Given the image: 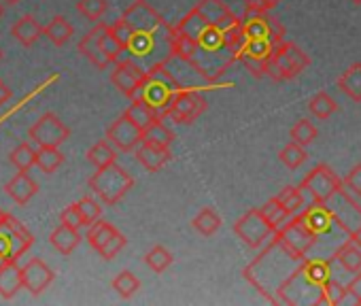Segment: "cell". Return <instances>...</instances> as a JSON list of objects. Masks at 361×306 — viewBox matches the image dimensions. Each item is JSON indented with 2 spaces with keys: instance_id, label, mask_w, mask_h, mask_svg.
<instances>
[{
  "instance_id": "cell-1",
  "label": "cell",
  "mask_w": 361,
  "mask_h": 306,
  "mask_svg": "<svg viewBox=\"0 0 361 306\" xmlns=\"http://www.w3.org/2000/svg\"><path fill=\"white\" fill-rule=\"evenodd\" d=\"M334 259L336 257H308L295 270V274L285 283L276 304H291V306L325 304V289L327 283L334 279Z\"/></svg>"
},
{
  "instance_id": "cell-2",
  "label": "cell",
  "mask_w": 361,
  "mask_h": 306,
  "mask_svg": "<svg viewBox=\"0 0 361 306\" xmlns=\"http://www.w3.org/2000/svg\"><path fill=\"white\" fill-rule=\"evenodd\" d=\"M174 54L188 60L194 68H198L209 81L217 83L234 62H238V54L230 47L217 49V47H207L190 37H183L176 32L174 41Z\"/></svg>"
},
{
  "instance_id": "cell-3",
  "label": "cell",
  "mask_w": 361,
  "mask_h": 306,
  "mask_svg": "<svg viewBox=\"0 0 361 306\" xmlns=\"http://www.w3.org/2000/svg\"><path fill=\"white\" fill-rule=\"evenodd\" d=\"M176 92H180L178 83L168 73V68L164 64H159V66H153L151 71L145 73V79H142V83H140V87L132 100H142L153 111L164 115Z\"/></svg>"
},
{
  "instance_id": "cell-4",
  "label": "cell",
  "mask_w": 361,
  "mask_h": 306,
  "mask_svg": "<svg viewBox=\"0 0 361 306\" xmlns=\"http://www.w3.org/2000/svg\"><path fill=\"white\" fill-rule=\"evenodd\" d=\"M87 185L106 207H113L134 188V179L117 162H113L109 166L96 169Z\"/></svg>"
},
{
  "instance_id": "cell-5",
  "label": "cell",
  "mask_w": 361,
  "mask_h": 306,
  "mask_svg": "<svg viewBox=\"0 0 361 306\" xmlns=\"http://www.w3.org/2000/svg\"><path fill=\"white\" fill-rule=\"evenodd\" d=\"M308 66H310V58L298 45L283 41L281 45L274 47L266 66V75L274 81H289L300 77Z\"/></svg>"
},
{
  "instance_id": "cell-6",
  "label": "cell",
  "mask_w": 361,
  "mask_h": 306,
  "mask_svg": "<svg viewBox=\"0 0 361 306\" xmlns=\"http://www.w3.org/2000/svg\"><path fill=\"white\" fill-rule=\"evenodd\" d=\"M240 22H243L245 39L266 41V43H272L274 47L285 41V28L276 18L270 16V11H264V9L247 3Z\"/></svg>"
},
{
  "instance_id": "cell-7",
  "label": "cell",
  "mask_w": 361,
  "mask_h": 306,
  "mask_svg": "<svg viewBox=\"0 0 361 306\" xmlns=\"http://www.w3.org/2000/svg\"><path fill=\"white\" fill-rule=\"evenodd\" d=\"M196 9L202 13V18L219 28L226 37H228V43L236 49H240L243 41H245V30H243V22L232 13V9L224 3V0H200L196 5Z\"/></svg>"
},
{
  "instance_id": "cell-8",
  "label": "cell",
  "mask_w": 361,
  "mask_h": 306,
  "mask_svg": "<svg viewBox=\"0 0 361 306\" xmlns=\"http://www.w3.org/2000/svg\"><path fill=\"white\" fill-rule=\"evenodd\" d=\"M321 204H325L331 211V215L336 217L338 226L346 232L348 238L361 236V207L348 194L344 183L336 192H331Z\"/></svg>"
},
{
  "instance_id": "cell-9",
  "label": "cell",
  "mask_w": 361,
  "mask_h": 306,
  "mask_svg": "<svg viewBox=\"0 0 361 306\" xmlns=\"http://www.w3.org/2000/svg\"><path fill=\"white\" fill-rule=\"evenodd\" d=\"M236 236L251 249H262L274 234L276 230L270 226V221L264 217L262 209H251L247 211L236 224H234Z\"/></svg>"
},
{
  "instance_id": "cell-10",
  "label": "cell",
  "mask_w": 361,
  "mask_h": 306,
  "mask_svg": "<svg viewBox=\"0 0 361 306\" xmlns=\"http://www.w3.org/2000/svg\"><path fill=\"white\" fill-rule=\"evenodd\" d=\"M207 106H209V102L200 92L180 90L174 94L172 102L168 104V109L161 117H168L174 123H194L207 111Z\"/></svg>"
},
{
  "instance_id": "cell-11",
  "label": "cell",
  "mask_w": 361,
  "mask_h": 306,
  "mask_svg": "<svg viewBox=\"0 0 361 306\" xmlns=\"http://www.w3.org/2000/svg\"><path fill=\"white\" fill-rule=\"evenodd\" d=\"M28 136L37 147H60L71 136V130L56 113H45L32 123Z\"/></svg>"
},
{
  "instance_id": "cell-12",
  "label": "cell",
  "mask_w": 361,
  "mask_h": 306,
  "mask_svg": "<svg viewBox=\"0 0 361 306\" xmlns=\"http://www.w3.org/2000/svg\"><path fill=\"white\" fill-rule=\"evenodd\" d=\"M344 181L325 164L314 166L304 179H302V190H306L312 198V202H323L331 192H336Z\"/></svg>"
},
{
  "instance_id": "cell-13",
  "label": "cell",
  "mask_w": 361,
  "mask_h": 306,
  "mask_svg": "<svg viewBox=\"0 0 361 306\" xmlns=\"http://www.w3.org/2000/svg\"><path fill=\"white\" fill-rule=\"evenodd\" d=\"M274 51L272 43L266 41H253V39H245L240 49H238V62L257 79L266 77V66L268 60Z\"/></svg>"
},
{
  "instance_id": "cell-14",
  "label": "cell",
  "mask_w": 361,
  "mask_h": 306,
  "mask_svg": "<svg viewBox=\"0 0 361 306\" xmlns=\"http://www.w3.org/2000/svg\"><path fill=\"white\" fill-rule=\"evenodd\" d=\"M164 66L174 77V81L178 83L180 90H196L198 92V90H204V87L213 85V81H209L198 68H194L188 60H183V58L176 56V54H172L164 62Z\"/></svg>"
},
{
  "instance_id": "cell-15",
  "label": "cell",
  "mask_w": 361,
  "mask_h": 306,
  "mask_svg": "<svg viewBox=\"0 0 361 306\" xmlns=\"http://www.w3.org/2000/svg\"><path fill=\"white\" fill-rule=\"evenodd\" d=\"M106 138L115 145L117 151L130 153L136 151V147L142 142V130L128 115H121L106 128Z\"/></svg>"
},
{
  "instance_id": "cell-16",
  "label": "cell",
  "mask_w": 361,
  "mask_h": 306,
  "mask_svg": "<svg viewBox=\"0 0 361 306\" xmlns=\"http://www.w3.org/2000/svg\"><path fill=\"white\" fill-rule=\"evenodd\" d=\"M145 73H147V71H145L138 62H134L132 58L119 60V62L115 64V71L111 73V83H113L123 96L134 98L136 92H138V87H140V83H142V79H145Z\"/></svg>"
},
{
  "instance_id": "cell-17",
  "label": "cell",
  "mask_w": 361,
  "mask_h": 306,
  "mask_svg": "<svg viewBox=\"0 0 361 306\" xmlns=\"http://www.w3.org/2000/svg\"><path fill=\"white\" fill-rule=\"evenodd\" d=\"M0 232H3V234L9 238V243H11V249H13L11 259H13V262H18V259L35 245L32 232H30L20 219H16V217L9 215V213H3V217H0Z\"/></svg>"
},
{
  "instance_id": "cell-18",
  "label": "cell",
  "mask_w": 361,
  "mask_h": 306,
  "mask_svg": "<svg viewBox=\"0 0 361 306\" xmlns=\"http://www.w3.org/2000/svg\"><path fill=\"white\" fill-rule=\"evenodd\" d=\"M106 28H109V24L98 22L79 43V51L100 71L111 66V60L104 54V32H106Z\"/></svg>"
},
{
  "instance_id": "cell-19",
  "label": "cell",
  "mask_w": 361,
  "mask_h": 306,
  "mask_svg": "<svg viewBox=\"0 0 361 306\" xmlns=\"http://www.w3.org/2000/svg\"><path fill=\"white\" fill-rule=\"evenodd\" d=\"M54 270L39 257H32L24 266V289H28L32 295H41L54 283Z\"/></svg>"
},
{
  "instance_id": "cell-20",
  "label": "cell",
  "mask_w": 361,
  "mask_h": 306,
  "mask_svg": "<svg viewBox=\"0 0 361 306\" xmlns=\"http://www.w3.org/2000/svg\"><path fill=\"white\" fill-rule=\"evenodd\" d=\"M134 153H136L138 164L145 166L149 173L161 171V169L172 160L170 147H159V145H153V142H147V140H142V142L136 147Z\"/></svg>"
},
{
  "instance_id": "cell-21",
  "label": "cell",
  "mask_w": 361,
  "mask_h": 306,
  "mask_svg": "<svg viewBox=\"0 0 361 306\" xmlns=\"http://www.w3.org/2000/svg\"><path fill=\"white\" fill-rule=\"evenodd\" d=\"M24 289V268L18 262L0 264V298L11 300Z\"/></svg>"
},
{
  "instance_id": "cell-22",
  "label": "cell",
  "mask_w": 361,
  "mask_h": 306,
  "mask_svg": "<svg viewBox=\"0 0 361 306\" xmlns=\"http://www.w3.org/2000/svg\"><path fill=\"white\" fill-rule=\"evenodd\" d=\"M5 190H7V194L20 204V207H24V204H28L37 194H39V183L28 175V171H20L7 185H5Z\"/></svg>"
},
{
  "instance_id": "cell-23",
  "label": "cell",
  "mask_w": 361,
  "mask_h": 306,
  "mask_svg": "<svg viewBox=\"0 0 361 306\" xmlns=\"http://www.w3.org/2000/svg\"><path fill=\"white\" fill-rule=\"evenodd\" d=\"M336 262L342 266L344 272L357 274L361 272V236L348 238L338 251H336Z\"/></svg>"
},
{
  "instance_id": "cell-24",
  "label": "cell",
  "mask_w": 361,
  "mask_h": 306,
  "mask_svg": "<svg viewBox=\"0 0 361 306\" xmlns=\"http://www.w3.org/2000/svg\"><path fill=\"white\" fill-rule=\"evenodd\" d=\"M11 35H13L24 47H32V45L45 35V28L35 20V16H24V18H20V20L11 26Z\"/></svg>"
},
{
  "instance_id": "cell-25",
  "label": "cell",
  "mask_w": 361,
  "mask_h": 306,
  "mask_svg": "<svg viewBox=\"0 0 361 306\" xmlns=\"http://www.w3.org/2000/svg\"><path fill=\"white\" fill-rule=\"evenodd\" d=\"M49 243H51V247H54L58 253H62V255H71V253L79 247V243H81V234H79V230H77V228L66 226V224H60V226L51 232Z\"/></svg>"
},
{
  "instance_id": "cell-26",
  "label": "cell",
  "mask_w": 361,
  "mask_h": 306,
  "mask_svg": "<svg viewBox=\"0 0 361 306\" xmlns=\"http://www.w3.org/2000/svg\"><path fill=\"white\" fill-rule=\"evenodd\" d=\"M338 87L355 102H361V64H350L338 79Z\"/></svg>"
},
{
  "instance_id": "cell-27",
  "label": "cell",
  "mask_w": 361,
  "mask_h": 306,
  "mask_svg": "<svg viewBox=\"0 0 361 306\" xmlns=\"http://www.w3.org/2000/svg\"><path fill=\"white\" fill-rule=\"evenodd\" d=\"M123 115H128L142 132H145L151 123H155L157 119H161V115H159L157 111H153L149 104H145L142 100H132V104L126 109Z\"/></svg>"
},
{
  "instance_id": "cell-28",
  "label": "cell",
  "mask_w": 361,
  "mask_h": 306,
  "mask_svg": "<svg viewBox=\"0 0 361 306\" xmlns=\"http://www.w3.org/2000/svg\"><path fill=\"white\" fill-rule=\"evenodd\" d=\"M117 160V149L115 145L104 138V140H98L90 151H87V162L94 164L96 169H102V166H109Z\"/></svg>"
},
{
  "instance_id": "cell-29",
  "label": "cell",
  "mask_w": 361,
  "mask_h": 306,
  "mask_svg": "<svg viewBox=\"0 0 361 306\" xmlns=\"http://www.w3.org/2000/svg\"><path fill=\"white\" fill-rule=\"evenodd\" d=\"M117 232H119V230H117L113 224H109V221H104V219H98L96 224H92V226L87 228V243H90V247H92L94 251H100Z\"/></svg>"
},
{
  "instance_id": "cell-30",
  "label": "cell",
  "mask_w": 361,
  "mask_h": 306,
  "mask_svg": "<svg viewBox=\"0 0 361 306\" xmlns=\"http://www.w3.org/2000/svg\"><path fill=\"white\" fill-rule=\"evenodd\" d=\"M73 35H75V30H73L71 22H68L66 18H62V16H56V18L45 26V37H47L54 45H58V47L66 45V43L71 41Z\"/></svg>"
},
{
  "instance_id": "cell-31",
  "label": "cell",
  "mask_w": 361,
  "mask_h": 306,
  "mask_svg": "<svg viewBox=\"0 0 361 306\" xmlns=\"http://www.w3.org/2000/svg\"><path fill=\"white\" fill-rule=\"evenodd\" d=\"M192 226H194V230H196L198 234H202V236H213V234L221 228V217H219V213H217L213 207H207V209H202V211L194 217Z\"/></svg>"
},
{
  "instance_id": "cell-32",
  "label": "cell",
  "mask_w": 361,
  "mask_h": 306,
  "mask_svg": "<svg viewBox=\"0 0 361 306\" xmlns=\"http://www.w3.org/2000/svg\"><path fill=\"white\" fill-rule=\"evenodd\" d=\"M64 164V156L58 147H39L37 151V166L45 175H54Z\"/></svg>"
},
{
  "instance_id": "cell-33",
  "label": "cell",
  "mask_w": 361,
  "mask_h": 306,
  "mask_svg": "<svg viewBox=\"0 0 361 306\" xmlns=\"http://www.w3.org/2000/svg\"><path fill=\"white\" fill-rule=\"evenodd\" d=\"M37 151L39 149H35L30 142H22L9 153V162L18 171H30L32 166H37Z\"/></svg>"
},
{
  "instance_id": "cell-34",
  "label": "cell",
  "mask_w": 361,
  "mask_h": 306,
  "mask_svg": "<svg viewBox=\"0 0 361 306\" xmlns=\"http://www.w3.org/2000/svg\"><path fill=\"white\" fill-rule=\"evenodd\" d=\"M274 200L289 213V215H298L304 207V194H302V188H293V185H287L283 188Z\"/></svg>"
},
{
  "instance_id": "cell-35",
  "label": "cell",
  "mask_w": 361,
  "mask_h": 306,
  "mask_svg": "<svg viewBox=\"0 0 361 306\" xmlns=\"http://www.w3.org/2000/svg\"><path fill=\"white\" fill-rule=\"evenodd\" d=\"M308 111L317 117V119H327L338 111V102L327 94V92H319L310 98L308 102Z\"/></svg>"
},
{
  "instance_id": "cell-36",
  "label": "cell",
  "mask_w": 361,
  "mask_h": 306,
  "mask_svg": "<svg viewBox=\"0 0 361 306\" xmlns=\"http://www.w3.org/2000/svg\"><path fill=\"white\" fill-rule=\"evenodd\" d=\"M172 262H174L172 253H170L166 247H161V245H155V247H153V249H149V251H147V255H145V264H147L155 274L166 272V270L172 266Z\"/></svg>"
},
{
  "instance_id": "cell-37",
  "label": "cell",
  "mask_w": 361,
  "mask_h": 306,
  "mask_svg": "<svg viewBox=\"0 0 361 306\" xmlns=\"http://www.w3.org/2000/svg\"><path fill=\"white\" fill-rule=\"evenodd\" d=\"M142 140L153 142V145H159V147H170L172 140H174V132H172L161 119H157L155 123H151V126L142 132Z\"/></svg>"
},
{
  "instance_id": "cell-38",
  "label": "cell",
  "mask_w": 361,
  "mask_h": 306,
  "mask_svg": "<svg viewBox=\"0 0 361 306\" xmlns=\"http://www.w3.org/2000/svg\"><path fill=\"white\" fill-rule=\"evenodd\" d=\"M113 289L123 298V300H130L138 289H140V279L130 272V270H121L115 279H113Z\"/></svg>"
},
{
  "instance_id": "cell-39",
  "label": "cell",
  "mask_w": 361,
  "mask_h": 306,
  "mask_svg": "<svg viewBox=\"0 0 361 306\" xmlns=\"http://www.w3.org/2000/svg\"><path fill=\"white\" fill-rule=\"evenodd\" d=\"M279 158H281V162L289 169V171H298L304 162H306V149L302 147V145H298V142H289V145H285L283 149H281V153H279Z\"/></svg>"
},
{
  "instance_id": "cell-40",
  "label": "cell",
  "mask_w": 361,
  "mask_h": 306,
  "mask_svg": "<svg viewBox=\"0 0 361 306\" xmlns=\"http://www.w3.org/2000/svg\"><path fill=\"white\" fill-rule=\"evenodd\" d=\"M317 128L312 126V121H308V119H300V121H295L293 126H291V130H289V136H291V140L293 142H298V145H302V147H308L310 142H314V138H317Z\"/></svg>"
},
{
  "instance_id": "cell-41",
  "label": "cell",
  "mask_w": 361,
  "mask_h": 306,
  "mask_svg": "<svg viewBox=\"0 0 361 306\" xmlns=\"http://www.w3.org/2000/svg\"><path fill=\"white\" fill-rule=\"evenodd\" d=\"M106 9H109V0H79L77 3V11L90 22H100Z\"/></svg>"
},
{
  "instance_id": "cell-42",
  "label": "cell",
  "mask_w": 361,
  "mask_h": 306,
  "mask_svg": "<svg viewBox=\"0 0 361 306\" xmlns=\"http://www.w3.org/2000/svg\"><path fill=\"white\" fill-rule=\"evenodd\" d=\"M77 207H79V213H81V217H83V226H92V224H96L100 217H102V207L92 198V196H85V198H81L79 202H77Z\"/></svg>"
},
{
  "instance_id": "cell-43",
  "label": "cell",
  "mask_w": 361,
  "mask_h": 306,
  "mask_svg": "<svg viewBox=\"0 0 361 306\" xmlns=\"http://www.w3.org/2000/svg\"><path fill=\"white\" fill-rule=\"evenodd\" d=\"M259 209H262L264 217L270 221V226H272L274 230H279V228H281V226L291 217V215H289V213H287V211H285V209H283L274 198H272V200H268V202H266L264 207H259Z\"/></svg>"
},
{
  "instance_id": "cell-44",
  "label": "cell",
  "mask_w": 361,
  "mask_h": 306,
  "mask_svg": "<svg viewBox=\"0 0 361 306\" xmlns=\"http://www.w3.org/2000/svg\"><path fill=\"white\" fill-rule=\"evenodd\" d=\"M346 295H348V289H346V285H342L338 279H331L329 283H327V289H325V304H342L344 300H346Z\"/></svg>"
},
{
  "instance_id": "cell-45",
  "label": "cell",
  "mask_w": 361,
  "mask_h": 306,
  "mask_svg": "<svg viewBox=\"0 0 361 306\" xmlns=\"http://www.w3.org/2000/svg\"><path fill=\"white\" fill-rule=\"evenodd\" d=\"M126 243H128V240H126V236H123L121 232H117V234H115V236H113V238H111V240H109L100 251H98V253H100V257H102V259H113V257H115L123 247H126Z\"/></svg>"
},
{
  "instance_id": "cell-46",
  "label": "cell",
  "mask_w": 361,
  "mask_h": 306,
  "mask_svg": "<svg viewBox=\"0 0 361 306\" xmlns=\"http://www.w3.org/2000/svg\"><path fill=\"white\" fill-rule=\"evenodd\" d=\"M342 181H344L346 190H348L355 198H361V164L353 166V169L346 173V177H344Z\"/></svg>"
},
{
  "instance_id": "cell-47",
  "label": "cell",
  "mask_w": 361,
  "mask_h": 306,
  "mask_svg": "<svg viewBox=\"0 0 361 306\" xmlns=\"http://www.w3.org/2000/svg\"><path fill=\"white\" fill-rule=\"evenodd\" d=\"M60 221L79 230V228L83 226V217H81V213H79V207H77V204L66 207V209L62 211V215H60Z\"/></svg>"
},
{
  "instance_id": "cell-48",
  "label": "cell",
  "mask_w": 361,
  "mask_h": 306,
  "mask_svg": "<svg viewBox=\"0 0 361 306\" xmlns=\"http://www.w3.org/2000/svg\"><path fill=\"white\" fill-rule=\"evenodd\" d=\"M346 289H348V295L353 298V302L355 304H361V272H357L353 276V281L346 285Z\"/></svg>"
},
{
  "instance_id": "cell-49",
  "label": "cell",
  "mask_w": 361,
  "mask_h": 306,
  "mask_svg": "<svg viewBox=\"0 0 361 306\" xmlns=\"http://www.w3.org/2000/svg\"><path fill=\"white\" fill-rule=\"evenodd\" d=\"M249 5H255V7H259V9H264V11H272V9H276L283 0H247Z\"/></svg>"
},
{
  "instance_id": "cell-50",
  "label": "cell",
  "mask_w": 361,
  "mask_h": 306,
  "mask_svg": "<svg viewBox=\"0 0 361 306\" xmlns=\"http://www.w3.org/2000/svg\"><path fill=\"white\" fill-rule=\"evenodd\" d=\"M11 96H13V92H11V87H7L3 81H0V106H3L7 100H11Z\"/></svg>"
},
{
  "instance_id": "cell-51",
  "label": "cell",
  "mask_w": 361,
  "mask_h": 306,
  "mask_svg": "<svg viewBox=\"0 0 361 306\" xmlns=\"http://www.w3.org/2000/svg\"><path fill=\"white\" fill-rule=\"evenodd\" d=\"M5 16V0H0V20Z\"/></svg>"
},
{
  "instance_id": "cell-52",
  "label": "cell",
  "mask_w": 361,
  "mask_h": 306,
  "mask_svg": "<svg viewBox=\"0 0 361 306\" xmlns=\"http://www.w3.org/2000/svg\"><path fill=\"white\" fill-rule=\"evenodd\" d=\"M20 0H5V5H18Z\"/></svg>"
},
{
  "instance_id": "cell-53",
  "label": "cell",
  "mask_w": 361,
  "mask_h": 306,
  "mask_svg": "<svg viewBox=\"0 0 361 306\" xmlns=\"http://www.w3.org/2000/svg\"><path fill=\"white\" fill-rule=\"evenodd\" d=\"M350 3H353V5H361V0H350Z\"/></svg>"
},
{
  "instance_id": "cell-54",
  "label": "cell",
  "mask_w": 361,
  "mask_h": 306,
  "mask_svg": "<svg viewBox=\"0 0 361 306\" xmlns=\"http://www.w3.org/2000/svg\"><path fill=\"white\" fill-rule=\"evenodd\" d=\"M0 58H3V54H0Z\"/></svg>"
}]
</instances>
